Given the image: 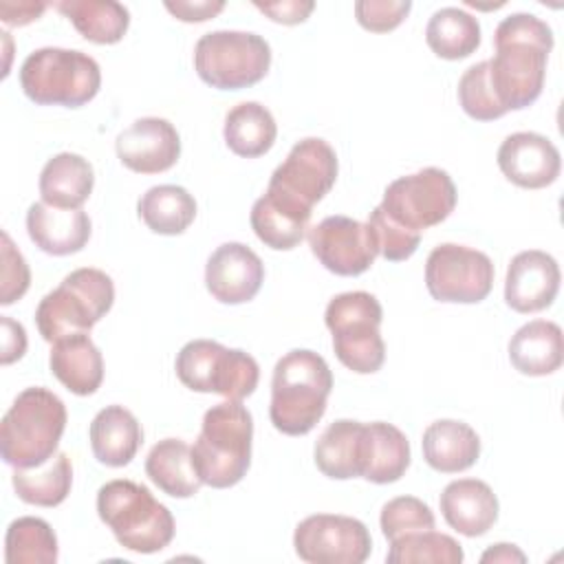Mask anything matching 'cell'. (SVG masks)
Listing matches in <instances>:
<instances>
[{"label":"cell","instance_id":"484cf974","mask_svg":"<svg viewBox=\"0 0 564 564\" xmlns=\"http://www.w3.org/2000/svg\"><path fill=\"white\" fill-rule=\"evenodd\" d=\"M366 423L352 419L333 421L315 443L317 469L335 480L361 478Z\"/></svg>","mask_w":564,"mask_h":564},{"label":"cell","instance_id":"d4e9b609","mask_svg":"<svg viewBox=\"0 0 564 564\" xmlns=\"http://www.w3.org/2000/svg\"><path fill=\"white\" fill-rule=\"evenodd\" d=\"M423 458L441 474H458L469 469L480 456V438L463 421L441 419L423 432Z\"/></svg>","mask_w":564,"mask_h":564},{"label":"cell","instance_id":"44dd1931","mask_svg":"<svg viewBox=\"0 0 564 564\" xmlns=\"http://www.w3.org/2000/svg\"><path fill=\"white\" fill-rule=\"evenodd\" d=\"M438 505L445 522L467 538L485 535L498 520V498L478 478L452 480L443 489Z\"/></svg>","mask_w":564,"mask_h":564},{"label":"cell","instance_id":"5bb4252c","mask_svg":"<svg viewBox=\"0 0 564 564\" xmlns=\"http://www.w3.org/2000/svg\"><path fill=\"white\" fill-rule=\"evenodd\" d=\"M293 546L308 564H361L372 551V538L357 518L315 513L295 527Z\"/></svg>","mask_w":564,"mask_h":564},{"label":"cell","instance_id":"9a60e30c","mask_svg":"<svg viewBox=\"0 0 564 564\" xmlns=\"http://www.w3.org/2000/svg\"><path fill=\"white\" fill-rule=\"evenodd\" d=\"M313 256L335 275H361L379 256L368 223L348 216H328L308 231Z\"/></svg>","mask_w":564,"mask_h":564},{"label":"cell","instance_id":"7bdbcfd3","mask_svg":"<svg viewBox=\"0 0 564 564\" xmlns=\"http://www.w3.org/2000/svg\"><path fill=\"white\" fill-rule=\"evenodd\" d=\"M269 20L280 24H300L315 9L313 0H282V2H253Z\"/></svg>","mask_w":564,"mask_h":564},{"label":"cell","instance_id":"52a82bcc","mask_svg":"<svg viewBox=\"0 0 564 564\" xmlns=\"http://www.w3.org/2000/svg\"><path fill=\"white\" fill-rule=\"evenodd\" d=\"M20 86L40 106L79 108L99 93L101 70L88 53L44 46L22 62Z\"/></svg>","mask_w":564,"mask_h":564},{"label":"cell","instance_id":"60d3db41","mask_svg":"<svg viewBox=\"0 0 564 564\" xmlns=\"http://www.w3.org/2000/svg\"><path fill=\"white\" fill-rule=\"evenodd\" d=\"M0 304L9 306L20 300L31 284V271L24 256L15 249L9 234L2 231V278H0Z\"/></svg>","mask_w":564,"mask_h":564},{"label":"cell","instance_id":"6da1fadb","mask_svg":"<svg viewBox=\"0 0 564 564\" xmlns=\"http://www.w3.org/2000/svg\"><path fill=\"white\" fill-rule=\"evenodd\" d=\"M494 42L491 86L507 112L522 110L542 95L553 31L533 13H511L496 26Z\"/></svg>","mask_w":564,"mask_h":564},{"label":"cell","instance_id":"2e32d148","mask_svg":"<svg viewBox=\"0 0 564 564\" xmlns=\"http://www.w3.org/2000/svg\"><path fill=\"white\" fill-rule=\"evenodd\" d=\"M115 150L128 170L137 174H159L178 161L181 137L167 119L141 117L119 132Z\"/></svg>","mask_w":564,"mask_h":564},{"label":"cell","instance_id":"7a4b0ae2","mask_svg":"<svg viewBox=\"0 0 564 564\" xmlns=\"http://www.w3.org/2000/svg\"><path fill=\"white\" fill-rule=\"evenodd\" d=\"M333 372L313 350L295 348L278 359L271 379L269 419L286 436L308 434L326 412Z\"/></svg>","mask_w":564,"mask_h":564},{"label":"cell","instance_id":"8fae6325","mask_svg":"<svg viewBox=\"0 0 564 564\" xmlns=\"http://www.w3.org/2000/svg\"><path fill=\"white\" fill-rule=\"evenodd\" d=\"M456 185L441 167H423L394 178L381 200V209L405 229L421 234L443 223L456 207Z\"/></svg>","mask_w":564,"mask_h":564},{"label":"cell","instance_id":"7dc6e473","mask_svg":"<svg viewBox=\"0 0 564 564\" xmlns=\"http://www.w3.org/2000/svg\"><path fill=\"white\" fill-rule=\"evenodd\" d=\"M480 562H527V555L516 546V544H507V542H500V544H494L491 549H487L482 555H480Z\"/></svg>","mask_w":564,"mask_h":564},{"label":"cell","instance_id":"e575fe53","mask_svg":"<svg viewBox=\"0 0 564 564\" xmlns=\"http://www.w3.org/2000/svg\"><path fill=\"white\" fill-rule=\"evenodd\" d=\"M425 42L443 59H463L480 46V24L458 7H443L432 13Z\"/></svg>","mask_w":564,"mask_h":564},{"label":"cell","instance_id":"f1b7e54d","mask_svg":"<svg viewBox=\"0 0 564 564\" xmlns=\"http://www.w3.org/2000/svg\"><path fill=\"white\" fill-rule=\"evenodd\" d=\"M410 467V443L405 434L383 421L366 423L361 478L375 485L397 482Z\"/></svg>","mask_w":564,"mask_h":564},{"label":"cell","instance_id":"603a6c76","mask_svg":"<svg viewBox=\"0 0 564 564\" xmlns=\"http://www.w3.org/2000/svg\"><path fill=\"white\" fill-rule=\"evenodd\" d=\"M311 209H304L289 198L267 189L251 207V229L256 236L271 249L275 251H289L295 249L311 220Z\"/></svg>","mask_w":564,"mask_h":564},{"label":"cell","instance_id":"d590c367","mask_svg":"<svg viewBox=\"0 0 564 564\" xmlns=\"http://www.w3.org/2000/svg\"><path fill=\"white\" fill-rule=\"evenodd\" d=\"M7 564H55L57 538L51 524L35 516L15 518L4 535Z\"/></svg>","mask_w":564,"mask_h":564},{"label":"cell","instance_id":"1f68e13d","mask_svg":"<svg viewBox=\"0 0 564 564\" xmlns=\"http://www.w3.org/2000/svg\"><path fill=\"white\" fill-rule=\"evenodd\" d=\"M55 9L93 44H117L130 26L128 9L115 0H62Z\"/></svg>","mask_w":564,"mask_h":564},{"label":"cell","instance_id":"b9f144b4","mask_svg":"<svg viewBox=\"0 0 564 564\" xmlns=\"http://www.w3.org/2000/svg\"><path fill=\"white\" fill-rule=\"evenodd\" d=\"M410 0H359L355 2L357 22L372 33H388L397 29L410 13Z\"/></svg>","mask_w":564,"mask_h":564},{"label":"cell","instance_id":"3957f363","mask_svg":"<svg viewBox=\"0 0 564 564\" xmlns=\"http://www.w3.org/2000/svg\"><path fill=\"white\" fill-rule=\"evenodd\" d=\"M64 401L46 388L22 390L0 423L2 460L13 469H31L57 454L66 427Z\"/></svg>","mask_w":564,"mask_h":564},{"label":"cell","instance_id":"4fadbf2b","mask_svg":"<svg viewBox=\"0 0 564 564\" xmlns=\"http://www.w3.org/2000/svg\"><path fill=\"white\" fill-rule=\"evenodd\" d=\"M337 170V154L330 143L319 137H306L273 170L267 189L313 212V205L335 185Z\"/></svg>","mask_w":564,"mask_h":564},{"label":"cell","instance_id":"8992f818","mask_svg":"<svg viewBox=\"0 0 564 564\" xmlns=\"http://www.w3.org/2000/svg\"><path fill=\"white\" fill-rule=\"evenodd\" d=\"M115 302V284L108 273L93 267L70 271L59 286L48 291L37 308L35 324L44 341L88 333Z\"/></svg>","mask_w":564,"mask_h":564},{"label":"cell","instance_id":"8d00e7d4","mask_svg":"<svg viewBox=\"0 0 564 564\" xmlns=\"http://www.w3.org/2000/svg\"><path fill=\"white\" fill-rule=\"evenodd\" d=\"M460 544L434 529L403 535L390 542L386 562L388 564H460L463 562Z\"/></svg>","mask_w":564,"mask_h":564},{"label":"cell","instance_id":"4316f807","mask_svg":"<svg viewBox=\"0 0 564 564\" xmlns=\"http://www.w3.org/2000/svg\"><path fill=\"white\" fill-rule=\"evenodd\" d=\"M509 359L518 372L529 377L555 372L564 359L562 328L549 319H533L520 326L509 341Z\"/></svg>","mask_w":564,"mask_h":564},{"label":"cell","instance_id":"ee69618b","mask_svg":"<svg viewBox=\"0 0 564 564\" xmlns=\"http://www.w3.org/2000/svg\"><path fill=\"white\" fill-rule=\"evenodd\" d=\"M165 9L183 22H205L225 9L223 0H167Z\"/></svg>","mask_w":564,"mask_h":564},{"label":"cell","instance_id":"83f0119b","mask_svg":"<svg viewBox=\"0 0 564 564\" xmlns=\"http://www.w3.org/2000/svg\"><path fill=\"white\" fill-rule=\"evenodd\" d=\"M37 185L46 205L59 209H79L93 192L95 172L82 154L59 152L46 161Z\"/></svg>","mask_w":564,"mask_h":564},{"label":"cell","instance_id":"30bf717a","mask_svg":"<svg viewBox=\"0 0 564 564\" xmlns=\"http://www.w3.org/2000/svg\"><path fill=\"white\" fill-rule=\"evenodd\" d=\"M178 381L203 394H223L231 401H242L258 388L260 368L258 361L240 350L225 348L214 339L187 341L174 364Z\"/></svg>","mask_w":564,"mask_h":564},{"label":"cell","instance_id":"ac0fdd59","mask_svg":"<svg viewBox=\"0 0 564 564\" xmlns=\"http://www.w3.org/2000/svg\"><path fill=\"white\" fill-rule=\"evenodd\" d=\"M560 264L540 249L520 251L511 258L505 278V302L518 313H538L553 304L560 291Z\"/></svg>","mask_w":564,"mask_h":564},{"label":"cell","instance_id":"836d02e7","mask_svg":"<svg viewBox=\"0 0 564 564\" xmlns=\"http://www.w3.org/2000/svg\"><path fill=\"white\" fill-rule=\"evenodd\" d=\"M18 498L35 507H57L66 500L73 485L70 458L57 452L46 463L31 469H15L11 476Z\"/></svg>","mask_w":564,"mask_h":564},{"label":"cell","instance_id":"ffe728a7","mask_svg":"<svg viewBox=\"0 0 564 564\" xmlns=\"http://www.w3.org/2000/svg\"><path fill=\"white\" fill-rule=\"evenodd\" d=\"M29 238L48 256H70L86 247L90 218L79 209H59L37 200L26 212Z\"/></svg>","mask_w":564,"mask_h":564},{"label":"cell","instance_id":"277c9868","mask_svg":"<svg viewBox=\"0 0 564 564\" xmlns=\"http://www.w3.org/2000/svg\"><path fill=\"white\" fill-rule=\"evenodd\" d=\"M253 419L240 401L212 405L192 445V460L203 485L227 489L238 485L251 465Z\"/></svg>","mask_w":564,"mask_h":564},{"label":"cell","instance_id":"ab89813d","mask_svg":"<svg viewBox=\"0 0 564 564\" xmlns=\"http://www.w3.org/2000/svg\"><path fill=\"white\" fill-rule=\"evenodd\" d=\"M368 227L375 234L379 256L390 260V262L408 260L419 249L421 234H416L412 229H405L403 225L394 223L381 207H375L370 212Z\"/></svg>","mask_w":564,"mask_h":564},{"label":"cell","instance_id":"f546056e","mask_svg":"<svg viewBox=\"0 0 564 564\" xmlns=\"http://www.w3.org/2000/svg\"><path fill=\"white\" fill-rule=\"evenodd\" d=\"M145 474L172 498H192L203 485L192 460V447L181 438L159 441L145 458Z\"/></svg>","mask_w":564,"mask_h":564},{"label":"cell","instance_id":"5b68a950","mask_svg":"<svg viewBox=\"0 0 564 564\" xmlns=\"http://www.w3.org/2000/svg\"><path fill=\"white\" fill-rule=\"evenodd\" d=\"M97 513L117 542L134 553H159L174 538V518L145 485L115 478L97 491Z\"/></svg>","mask_w":564,"mask_h":564},{"label":"cell","instance_id":"e0dca14e","mask_svg":"<svg viewBox=\"0 0 564 564\" xmlns=\"http://www.w3.org/2000/svg\"><path fill=\"white\" fill-rule=\"evenodd\" d=\"M264 282L260 256L242 242H225L207 258L205 286L223 304H245L253 300Z\"/></svg>","mask_w":564,"mask_h":564},{"label":"cell","instance_id":"4dcf8cb0","mask_svg":"<svg viewBox=\"0 0 564 564\" xmlns=\"http://www.w3.org/2000/svg\"><path fill=\"white\" fill-rule=\"evenodd\" d=\"M223 137L234 154L256 159L273 148L278 126L269 108L258 101H242L227 112Z\"/></svg>","mask_w":564,"mask_h":564},{"label":"cell","instance_id":"d6986e66","mask_svg":"<svg viewBox=\"0 0 564 564\" xmlns=\"http://www.w3.org/2000/svg\"><path fill=\"white\" fill-rule=\"evenodd\" d=\"M498 167L507 181L524 189H540L560 176V150L544 134L513 132L498 148Z\"/></svg>","mask_w":564,"mask_h":564},{"label":"cell","instance_id":"d6a6232c","mask_svg":"<svg viewBox=\"0 0 564 564\" xmlns=\"http://www.w3.org/2000/svg\"><path fill=\"white\" fill-rule=\"evenodd\" d=\"M139 218L161 236L183 234L196 218V200L181 185H154L139 198Z\"/></svg>","mask_w":564,"mask_h":564},{"label":"cell","instance_id":"9c48e42d","mask_svg":"<svg viewBox=\"0 0 564 564\" xmlns=\"http://www.w3.org/2000/svg\"><path fill=\"white\" fill-rule=\"evenodd\" d=\"M271 66L269 42L249 31H209L194 46L198 77L218 90H240L264 79Z\"/></svg>","mask_w":564,"mask_h":564},{"label":"cell","instance_id":"7402d4cb","mask_svg":"<svg viewBox=\"0 0 564 564\" xmlns=\"http://www.w3.org/2000/svg\"><path fill=\"white\" fill-rule=\"evenodd\" d=\"M48 366L57 381L77 397L95 394L104 381V357L88 333L57 339Z\"/></svg>","mask_w":564,"mask_h":564},{"label":"cell","instance_id":"f6af8a7d","mask_svg":"<svg viewBox=\"0 0 564 564\" xmlns=\"http://www.w3.org/2000/svg\"><path fill=\"white\" fill-rule=\"evenodd\" d=\"M0 324H2V355L0 361L2 366H9L13 361H18L24 350H26V330L20 322H13L7 315H0Z\"/></svg>","mask_w":564,"mask_h":564},{"label":"cell","instance_id":"74e56055","mask_svg":"<svg viewBox=\"0 0 564 564\" xmlns=\"http://www.w3.org/2000/svg\"><path fill=\"white\" fill-rule=\"evenodd\" d=\"M458 101L465 115L476 121H494L507 115L505 106L500 104L491 77H489V62H478L469 66L463 77L458 79Z\"/></svg>","mask_w":564,"mask_h":564},{"label":"cell","instance_id":"ba28073f","mask_svg":"<svg viewBox=\"0 0 564 564\" xmlns=\"http://www.w3.org/2000/svg\"><path fill=\"white\" fill-rule=\"evenodd\" d=\"M383 311L379 300L366 291H346L335 295L324 313L333 333L337 359L357 375H372L383 366L386 344L379 333Z\"/></svg>","mask_w":564,"mask_h":564},{"label":"cell","instance_id":"bcb514c9","mask_svg":"<svg viewBox=\"0 0 564 564\" xmlns=\"http://www.w3.org/2000/svg\"><path fill=\"white\" fill-rule=\"evenodd\" d=\"M46 11L44 2H0V20L4 24H13V26H24L33 20H37L42 13Z\"/></svg>","mask_w":564,"mask_h":564},{"label":"cell","instance_id":"cb8c5ba5","mask_svg":"<svg viewBox=\"0 0 564 564\" xmlns=\"http://www.w3.org/2000/svg\"><path fill=\"white\" fill-rule=\"evenodd\" d=\"M88 436L95 458L108 467L128 465L143 443V430L137 416L123 405H106L99 410L90 423Z\"/></svg>","mask_w":564,"mask_h":564},{"label":"cell","instance_id":"f35d334b","mask_svg":"<svg viewBox=\"0 0 564 564\" xmlns=\"http://www.w3.org/2000/svg\"><path fill=\"white\" fill-rule=\"evenodd\" d=\"M379 524L381 533L388 538V542H392L403 535L434 529V513L423 500L414 496H399L383 505Z\"/></svg>","mask_w":564,"mask_h":564},{"label":"cell","instance_id":"7c38bea8","mask_svg":"<svg viewBox=\"0 0 564 564\" xmlns=\"http://www.w3.org/2000/svg\"><path fill=\"white\" fill-rule=\"evenodd\" d=\"M425 286L438 302H482L494 286V262L478 249L443 242L425 260Z\"/></svg>","mask_w":564,"mask_h":564}]
</instances>
